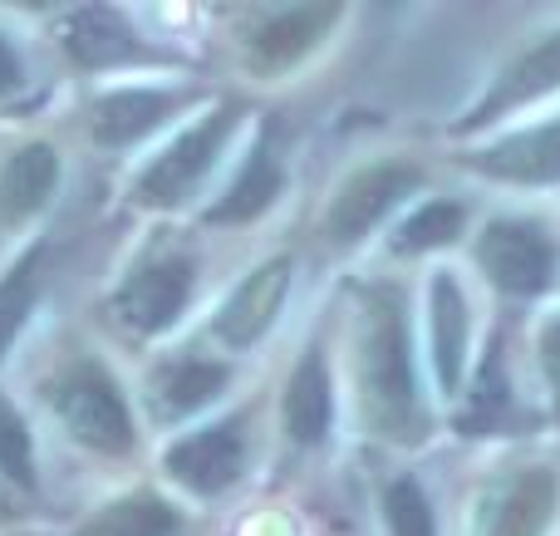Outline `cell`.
I'll use <instances>...</instances> for the list:
<instances>
[{"label": "cell", "mask_w": 560, "mask_h": 536, "mask_svg": "<svg viewBox=\"0 0 560 536\" xmlns=\"http://www.w3.org/2000/svg\"><path fill=\"white\" fill-rule=\"evenodd\" d=\"M354 384L364 429L384 443H423L428 413L408 350L404 301L388 286H369L354 315Z\"/></svg>", "instance_id": "6da1fadb"}, {"label": "cell", "mask_w": 560, "mask_h": 536, "mask_svg": "<svg viewBox=\"0 0 560 536\" xmlns=\"http://www.w3.org/2000/svg\"><path fill=\"white\" fill-rule=\"evenodd\" d=\"M49 419L74 439L79 448L104 453V458H128L138 448V419L128 404L118 374L98 354H69L45 384Z\"/></svg>", "instance_id": "7a4b0ae2"}, {"label": "cell", "mask_w": 560, "mask_h": 536, "mask_svg": "<svg viewBox=\"0 0 560 536\" xmlns=\"http://www.w3.org/2000/svg\"><path fill=\"white\" fill-rule=\"evenodd\" d=\"M236 124H242V108L236 104H217L202 118H192L187 128H177L133 177V202L148 212H177V207L192 202V193L207 183V173L217 167V158L226 153Z\"/></svg>", "instance_id": "3957f363"}, {"label": "cell", "mask_w": 560, "mask_h": 536, "mask_svg": "<svg viewBox=\"0 0 560 536\" xmlns=\"http://www.w3.org/2000/svg\"><path fill=\"white\" fill-rule=\"evenodd\" d=\"M192 291H197V261L183 252H163V256L138 261L133 271L118 281L108 311H114V321L124 325L128 335L158 340V335H167L187 315Z\"/></svg>", "instance_id": "277c9868"}, {"label": "cell", "mask_w": 560, "mask_h": 536, "mask_svg": "<svg viewBox=\"0 0 560 536\" xmlns=\"http://www.w3.org/2000/svg\"><path fill=\"white\" fill-rule=\"evenodd\" d=\"M252 458V443H246V419H217L202 429L183 433L163 448V473L192 498H222L226 488H236Z\"/></svg>", "instance_id": "5b68a950"}, {"label": "cell", "mask_w": 560, "mask_h": 536, "mask_svg": "<svg viewBox=\"0 0 560 536\" xmlns=\"http://www.w3.org/2000/svg\"><path fill=\"white\" fill-rule=\"evenodd\" d=\"M290 276H295V261H290V256H271V261L252 266V271L226 291V301L217 305L212 340L232 354L256 350V345L271 335V325L280 321V311H285Z\"/></svg>", "instance_id": "8992f818"}, {"label": "cell", "mask_w": 560, "mask_h": 536, "mask_svg": "<svg viewBox=\"0 0 560 536\" xmlns=\"http://www.w3.org/2000/svg\"><path fill=\"white\" fill-rule=\"evenodd\" d=\"M418 187V167L408 163H369L359 167V173H349L345 183H339V193L329 197L325 207V236L335 246H354L364 242L369 232H374L378 222H384L388 212H394L398 202H404L408 193Z\"/></svg>", "instance_id": "52a82bcc"}, {"label": "cell", "mask_w": 560, "mask_h": 536, "mask_svg": "<svg viewBox=\"0 0 560 536\" xmlns=\"http://www.w3.org/2000/svg\"><path fill=\"white\" fill-rule=\"evenodd\" d=\"M339 25V5H276L246 25L242 35V59L252 74L276 79L295 69L310 49L325 45V35Z\"/></svg>", "instance_id": "ba28073f"}, {"label": "cell", "mask_w": 560, "mask_h": 536, "mask_svg": "<svg viewBox=\"0 0 560 536\" xmlns=\"http://www.w3.org/2000/svg\"><path fill=\"white\" fill-rule=\"evenodd\" d=\"M183 89L167 84H118L89 104V133L98 148H128L183 108Z\"/></svg>", "instance_id": "9c48e42d"}, {"label": "cell", "mask_w": 560, "mask_h": 536, "mask_svg": "<svg viewBox=\"0 0 560 536\" xmlns=\"http://www.w3.org/2000/svg\"><path fill=\"white\" fill-rule=\"evenodd\" d=\"M477 261L502 291L536 295L551 281V242L541 236L536 222H492L477 236Z\"/></svg>", "instance_id": "30bf717a"}, {"label": "cell", "mask_w": 560, "mask_h": 536, "mask_svg": "<svg viewBox=\"0 0 560 536\" xmlns=\"http://www.w3.org/2000/svg\"><path fill=\"white\" fill-rule=\"evenodd\" d=\"M556 517V473L522 468L492 482L477 512V536H546Z\"/></svg>", "instance_id": "8fae6325"}, {"label": "cell", "mask_w": 560, "mask_h": 536, "mask_svg": "<svg viewBox=\"0 0 560 536\" xmlns=\"http://www.w3.org/2000/svg\"><path fill=\"white\" fill-rule=\"evenodd\" d=\"M280 193H285V163H280V153H276L271 128H261V138L246 148L236 177L222 187V197L202 212V222L207 226H246V222H256V217L271 212Z\"/></svg>", "instance_id": "7c38bea8"}, {"label": "cell", "mask_w": 560, "mask_h": 536, "mask_svg": "<svg viewBox=\"0 0 560 536\" xmlns=\"http://www.w3.org/2000/svg\"><path fill=\"white\" fill-rule=\"evenodd\" d=\"M232 384V364L212 354H173L148 374V404L163 423H183L202 413L212 399H222Z\"/></svg>", "instance_id": "4fadbf2b"}, {"label": "cell", "mask_w": 560, "mask_h": 536, "mask_svg": "<svg viewBox=\"0 0 560 536\" xmlns=\"http://www.w3.org/2000/svg\"><path fill=\"white\" fill-rule=\"evenodd\" d=\"M59 193V153L55 143L35 138V143H20L15 153L0 163V232H15V226L35 222Z\"/></svg>", "instance_id": "5bb4252c"}, {"label": "cell", "mask_w": 560, "mask_h": 536, "mask_svg": "<svg viewBox=\"0 0 560 536\" xmlns=\"http://www.w3.org/2000/svg\"><path fill=\"white\" fill-rule=\"evenodd\" d=\"M280 423H285V439L300 448H315L329 439V423H335V384H329V364L319 354V345H310L295 360L280 394Z\"/></svg>", "instance_id": "9a60e30c"}, {"label": "cell", "mask_w": 560, "mask_h": 536, "mask_svg": "<svg viewBox=\"0 0 560 536\" xmlns=\"http://www.w3.org/2000/svg\"><path fill=\"white\" fill-rule=\"evenodd\" d=\"M467 163L487 177H506V183H560V118L497 138L492 148L472 153Z\"/></svg>", "instance_id": "2e32d148"}, {"label": "cell", "mask_w": 560, "mask_h": 536, "mask_svg": "<svg viewBox=\"0 0 560 536\" xmlns=\"http://www.w3.org/2000/svg\"><path fill=\"white\" fill-rule=\"evenodd\" d=\"M428 330H433V370L443 389L463 384V364H467V295L453 276H433V291H428Z\"/></svg>", "instance_id": "e0dca14e"}, {"label": "cell", "mask_w": 560, "mask_h": 536, "mask_svg": "<svg viewBox=\"0 0 560 536\" xmlns=\"http://www.w3.org/2000/svg\"><path fill=\"white\" fill-rule=\"evenodd\" d=\"M551 89H560V30L556 35H546L541 45H532L522 59L506 65V74L497 79V89L472 108V114H467V128L482 124V118H492V114H502V108L526 104V98L551 94Z\"/></svg>", "instance_id": "ac0fdd59"}, {"label": "cell", "mask_w": 560, "mask_h": 536, "mask_svg": "<svg viewBox=\"0 0 560 536\" xmlns=\"http://www.w3.org/2000/svg\"><path fill=\"white\" fill-rule=\"evenodd\" d=\"M183 512L158 492H124V498L94 508L74 527V536H177Z\"/></svg>", "instance_id": "d6986e66"}, {"label": "cell", "mask_w": 560, "mask_h": 536, "mask_svg": "<svg viewBox=\"0 0 560 536\" xmlns=\"http://www.w3.org/2000/svg\"><path fill=\"white\" fill-rule=\"evenodd\" d=\"M39 291H45V246H30L0 276V364L15 350L20 330L30 325V311L39 305Z\"/></svg>", "instance_id": "ffe728a7"}, {"label": "cell", "mask_w": 560, "mask_h": 536, "mask_svg": "<svg viewBox=\"0 0 560 536\" xmlns=\"http://www.w3.org/2000/svg\"><path fill=\"white\" fill-rule=\"evenodd\" d=\"M69 49H74L84 65H124L133 55V35L124 30V20L108 15V10H84L69 30Z\"/></svg>", "instance_id": "44dd1931"}, {"label": "cell", "mask_w": 560, "mask_h": 536, "mask_svg": "<svg viewBox=\"0 0 560 536\" xmlns=\"http://www.w3.org/2000/svg\"><path fill=\"white\" fill-rule=\"evenodd\" d=\"M463 232V207L457 202H423L394 236V252H433V246H447Z\"/></svg>", "instance_id": "7402d4cb"}, {"label": "cell", "mask_w": 560, "mask_h": 536, "mask_svg": "<svg viewBox=\"0 0 560 536\" xmlns=\"http://www.w3.org/2000/svg\"><path fill=\"white\" fill-rule=\"evenodd\" d=\"M384 522H388V532H394V536H438L433 508H428L423 488H418L413 478L388 482V492H384Z\"/></svg>", "instance_id": "603a6c76"}, {"label": "cell", "mask_w": 560, "mask_h": 536, "mask_svg": "<svg viewBox=\"0 0 560 536\" xmlns=\"http://www.w3.org/2000/svg\"><path fill=\"white\" fill-rule=\"evenodd\" d=\"M0 473L20 488L35 482V443H30V429L5 399H0Z\"/></svg>", "instance_id": "cb8c5ba5"}, {"label": "cell", "mask_w": 560, "mask_h": 536, "mask_svg": "<svg viewBox=\"0 0 560 536\" xmlns=\"http://www.w3.org/2000/svg\"><path fill=\"white\" fill-rule=\"evenodd\" d=\"M506 384H502V374H497V364L492 370H482V384H477V399H472V409L463 413V423L472 433H487V429H497V423L506 419Z\"/></svg>", "instance_id": "d4e9b609"}, {"label": "cell", "mask_w": 560, "mask_h": 536, "mask_svg": "<svg viewBox=\"0 0 560 536\" xmlns=\"http://www.w3.org/2000/svg\"><path fill=\"white\" fill-rule=\"evenodd\" d=\"M25 59H20V49H15V39L5 35V30H0V104H5V98H15L20 89H25Z\"/></svg>", "instance_id": "484cf974"}, {"label": "cell", "mask_w": 560, "mask_h": 536, "mask_svg": "<svg viewBox=\"0 0 560 536\" xmlns=\"http://www.w3.org/2000/svg\"><path fill=\"white\" fill-rule=\"evenodd\" d=\"M541 354H546V364H551V370H560V321L546 325V335H541Z\"/></svg>", "instance_id": "4316f807"}, {"label": "cell", "mask_w": 560, "mask_h": 536, "mask_svg": "<svg viewBox=\"0 0 560 536\" xmlns=\"http://www.w3.org/2000/svg\"><path fill=\"white\" fill-rule=\"evenodd\" d=\"M556 409H560V399H556Z\"/></svg>", "instance_id": "83f0119b"}]
</instances>
